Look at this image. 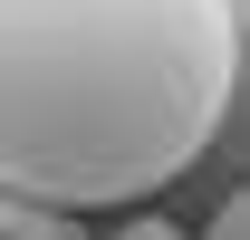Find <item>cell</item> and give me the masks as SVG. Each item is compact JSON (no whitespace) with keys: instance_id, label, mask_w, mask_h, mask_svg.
I'll return each instance as SVG.
<instances>
[{"instance_id":"cell-1","label":"cell","mask_w":250,"mask_h":240,"mask_svg":"<svg viewBox=\"0 0 250 240\" xmlns=\"http://www.w3.org/2000/svg\"><path fill=\"white\" fill-rule=\"evenodd\" d=\"M241 87V0H0V192L58 211L192 173Z\"/></svg>"},{"instance_id":"cell-2","label":"cell","mask_w":250,"mask_h":240,"mask_svg":"<svg viewBox=\"0 0 250 240\" xmlns=\"http://www.w3.org/2000/svg\"><path fill=\"white\" fill-rule=\"evenodd\" d=\"M0 240H87V231H77V211H58V202L0 192Z\"/></svg>"},{"instance_id":"cell-3","label":"cell","mask_w":250,"mask_h":240,"mask_svg":"<svg viewBox=\"0 0 250 240\" xmlns=\"http://www.w3.org/2000/svg\"><path fill=\"white\" fill-rule=\"evenodd\" d=\"M202 240H250V192H231V202L212 211V231H202Z\"/></svg>"},{"instance_id":"cell-4","label":"cell","mask_w":250,"mask_h":240,"mask_svg":"<svg viewBox=\"0 0 250 240\" xmlns=\"http://www.w3.org/2000/svg\"><path fill=\"white\" fill-rule=\"evenodd\" d=\"M106 240H183L173 221H125V231H106Z\"/></svg>"}]
</instances>
